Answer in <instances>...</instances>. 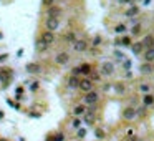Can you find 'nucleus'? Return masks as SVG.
<instances>
[{
  "label": "nucleus",
  "instance_id": "f257e3e1",
  "mask_svg": "<svg viewBox=\"0 0 154 141\" xmlns=\"http://www.w3.org/2000/svg\"><path fill=\"white\" fill-rule=\"evenodd\" d=\"M98 100H99V93H98V91H94V90L88 91L86 95H85V103H86V105H90V106L96 105Z\"/></svg>",
  "mask_w": 154,
  "mask_h": 141
},
{
  "label": "nucleus",
  "instance_id": "f03ea898",
  "mask_svg": "<svg viewBox=\"0 0 154 141\" xmlns=\"http://www.w3.org/2000/svg\"><path fill=\"white\" fill-rule=\"evenodd\" d=\"M45 27H46V30L48 32H55V30H58V27H60V20L58 18H46V22H45Z\"/></svg>",
  "mask_w": 154,
  "mask_h": 141
},
{
  "label": "nucleus",
  "instance_id": "7ed1b4c3",
  "mask_svg": "<svg viewBox=\"0 0 154 141\" xmlns=\"http://www.w3.org/2000/svg\"><path fill=\"white\" fill-rule=\"evenodd\" d=\"M68 61H70L68 51H60V53L55 56V63H57V65H66Z\"/></svg>",
  "mask_w": 154,
  "mask_h": 141
},
{
  "label": "nucleus",
  "instance_id": "20e7f679",
  "mask_svg": "<svg viewBox=\"0 0 154 141\" xmlns=\"http://www.w3.org/2000/svg\"><path fill=\"white\" fill-rule=\"evenodd\" d=\"M41 42H43V43H45V45H48L50 47L51 43H53V42H55V33H53V32H43V33H41V38H40Z\"/></svg>",
  "mask_w": 154,
  "mask_h": 141
},
{
  "label": "nucleus",
  "instance_id": "39448f33",
  "mask_svg": "<svg viewBox=\"0 0 154 141\" xmlns=\"http://www.w3.org/2000/svg\"><path fill=\"white\" fill-rule=\"evenodd\" d=\"M101 73L106 75V76L113 75L114 73V63H111V61H104V63L101 65Z\"/></svg>",
  "mask_w": 154,
  "mask_h": 141
},
{
  "label": "nucleus",
  "instance_id": "423d86ee",
  "mask_svg": "<svg viewBox=\"0 0 154 141\" xmlns=\"http://www.w3.org/2000/svg\"><path fill=\"white\" fill-rule=\"evenodd\" d=\"M73 48H75V51H78V53H83V51L88 50V42L86 40H76L73 43Z\"/></svg>",
  "mask_w": 154,
  "mask_h": 141
},
{
  "label": "nucleus",
  "instance_id": "0eeeda50",
  "mask_svg": "<svg viewBox=\"0 0 154 141\" xmlns=\"http://www.w3.org/2000/svg\"><path fill=\"white\" fill-rule=\"evenodd\" d=\"M81 91H85V93H88V91L93 90V81L90 80V78H85V80H80V86H78Z\"/></svg>",
  "mask_w": 154,
  "mask_h": 141
},
{
  "label": "nucleus",
  "instance_id": "6e6552de",
  "mask_svg": "<svg viewBox=\"0 0 154 141\" xmlns=\"http://www.w3.org/2000/svg\"><path fill=\"white\" fill-rule=\"evenodd\" d=\"M134 116H136V110H134L133 106H128V108L123 110V118L124 120H134Z\"/></svg>",
  "mask_w": 154,
  "mask_h": 141
},
{
  "label": "nucleus",
  "instance_id": "1a4fd4ad",
  "mask_svg": "<svg viewBox=\"0 0 154 141\" xmlns=\"http://www.w3.org/2000/svg\"><path fill=\"white\" fill-rule=\"evenodd\" d=\"M60 13H62V8H60V7H55V5L48 7V17H50V18H58Z\"/></svg>",
  "mask_w": 154,
  "mask_h": 141
},
{
  "label": "nucleus",
  "instance_id": "9d476101",
  "mask_svg": "<svg viewBox=\"0 0 154 141\" xmlns=\"http://www.w3.org/2000/svg\"><path fill=\"white\" fill-rule=\"evenodd\" d=\"M139 71L143 73V75H149V73H153L154 71V66H153V63H143V65L139 66Z\"/></svg>",
  "mask_w": 154,
  "mask_h": 141
},
{
  "label": "nucleus",
  "instance_id": "9b49d317",
  "mask_svg": "<svg viewBox=\"0 0 154 141\" xmlns=\"http://www.w3.org/2000/svg\"><path fill=\"white\" fill-rule=\"evenodd\" d=\"M27 71L32 73V75H36V73L41 71V66L38 65V63H28V65H27Z\"/></svg>",
  "mask_w": 154,
  "mask_h": 141
},
{
  "label": "nucleus",
  "instance_id": "f8f14e48",
  "mask_svg": "<svg viewBox=\"0 0 154 141\" xmlns=\"http://www.w3.org/2000/svg\"><path fill=\"white\" fill-rule=\"evenodd\" d=\"M80 71H81V75H91L93 71V66L90 65V63H83V65H80Z\"/></svg>",
  "mask_w": 154,
  "mask_h": 141
},
{
  "label": "nucleus",
  "instance_id": "ddd939ff",
  "mask_svg": "<svg viewBox=\"0 0 154 141\" xmlns=\"http://www.w3.org/2000/svg\"><path fill=\"white\" fill-rule=\"evenodd\" d=\"M85 113H86V106L85 105H76L73 108V115L75 116H81V115H85Z\"/></svg>",
  "mask_w": 154,
  "mask_h": 141
},
{
  "label": "nucleus",
  "instance_id": "4468645a",
  "mask_svg": "<svg viewBox=\"0 0 154 141\" xmlns=\"http://www.w3.org/2000/svg\"><path fill=\"white\" fill-rule=\"evenodd\" d=\"M153 42H154V37L153 35H146L143 38V47H146V48H153Z\"/></svg>",
  "mask_w": 154,
  "mask_h": 141
},
{
  "label": "nucleus",
  "instance_id": "2eb2a0df",
  "mask_svg": "<svg viewBox=\"0 0 154 141\" xmlns=\"http://www.w3.org/2000/svg\"><path fill=\"white\" fill-rule=\"evenodd\" d=\"M68 86H70V88H78V86H80V78L71 75L68 78Z\"/></svg>",
  "mask_w": 154,
  "mask_h": 141
},
{
  "label": "nucleus",
  "instance_id": "dca6fc26",
  "mask_svg": "<svg viewBox=\"0 0 154 141\" xmlns=\"http://www.w3.org/2000/svg\"><path fill=\"white\" fill-rule=\"evenodd\" d=\"M113 90H114V93H118V95H124V93H126V86H124L123 83H114Z\"/></svg>",
  "mask_w": 154,
  "mask_h": 141
},
{
  "label": "nucleus",
  "instance_id": "f3484780",
  "mask_svg": "<svg viewBox=\"0 0 154 141\" xmlns=\"http://www.w3.org/2000/svg\"><path fill=\"white\" fill-rule=\"evenodd\" d=\"M144 60L148 61V63H153L154 61V48H148L146 53H144Z\"/></svg>",
  "mask_w": 154,
  "mask_h": 141
},
{
  "label": "nucleus",
  "instance_id": "a211bd4d",
  "mask_svg": "<svg viewBox=\"0 0 154 141\" xmlns=\"http://www.w3.org/2000/svg\"><path fill=\"white\" fill-rule=\"evenodd\" d=\"M143 103H144V106H153L154 105V96L151 95V93H146L144 98H143Z\"/></svg>",
  "mask_w": 154,
  "mask_h": 141
},
{
  "label": "nucleus",
  "instance_id": "6ab92c4d",
  "mask_svg": "<svg viewBox=\"0 0 154 141\" xmlns=\"http://www.w3.org/2000/svg\"><path fill=\"white\" fill-rule=\"evenodd\" d=\"M143 43H141V42H136V43H133V45H131V50H133V53L134 55H139V53H141V51H143Z\"/></svg>",
  "mask_w": 154,
  "mask_h": 141
},
{
  "label": "nucleus",
  "instance_id": "aec40b11",
  "mask_svg": "<svg viewBox=\"0 0 154 141\" xmlns=\"http://www.w3.org/2000/svg\"><path fill=\"white\" fill-rule=\"evenodd\" d=\"M119 45H123V47H131V45H133V40H131V37H123V38H119Z\"/></svg>",
  "mask_w": 154,
  "mask_h": 141
},
{
  "label": "nucleus",
  "instance_id": "412c9836",
  "mask_svg": "<svg viewBox=\"0 0 154 141\" xmlns=\"http://www.w3.org/2000/svg\"><path fill=\"white\" fill-rule=\"evenodd\" d=\"M65 42H68V43H75V42H76V35H75V32H68L66 35H65Z\"/></svg>",
  "mask_w": 154,
  "mask_h": 141
},
{
  "label": "nucleus",
  "instance_id": "4be33fe9",
  "mask_svg": "<svg viewBox=\"0 0 154 141\" xmlns=\"http://www.w3.org/2000/svg\"><path fill=\"white\" fill-rule=\"evenodd\" d=\"M85 123H86V125H93V123H94V116H93L91 111H90V113H85Z\"/></svg>",
  "mask_w": 154,
  "mask_h": 141
},
{
  "label": "nucleus",
  "instance_id": "5701e85b",
  "mask_svg": "<svg viewBox=\"0 0 154 141\" xmlns=\"http://www.w3.org/2000/svg\"><path fill=\"white\" fill-rule=\"evenodd\" d=\"M126 30H128V28H126V25H124V23H119V25L114 27V33H124Z\"/></svg>",
  "mask_w": 154,
  "mask_h": 141
},
{
  "label": "nucleus",
  "instance_id": "b1692460",
  "mask_svg": "<svg viewBox=\"0 0 154 141\" xmlns=\"http://www.w3.org/2000/svg\"><path fill=\"white\" fill-rule=\"evenodd\" d=\"M138 12H139L138 7H131V8L126 12V17H134V15H138Z\"/></svg>",
  "mask_w": 154,
  "mask_h": 141
},
{
  "label": "nucleus",
  "instance_id": "393cba45",
  "mask_svg": "<svg viewBox=\"0 0 154 141\" xmlns=\"http://www.w3.org/2000/svg\"><path fill=\"white\" fill-rule=\"evenodd\" d=\"M46 48H48V45H45V43H43L41 40L36 42V50H38V51H45Z\"/></svg>",
  "mask_w": 154,
  "mask_h": 141
},
{
  "label": "nucleus",
  "instance_id": "a878e982",
  "mask_svg": "<svg viewBox=\"0 0 154 141\" xmlns=\"http://www.w3.org/2000/svg\"><path fill=\"white\" fill-rule=\"evenodd\" d=\"M91 81H99V73H96V71H91V78H90Z\"/></svg>",
  "mask_w": 154,
  "mask_h": 141
},
{
  "label": "nucleus",
  "instance_id": "bb28decb",
  "mask_svg": "<svg viewBox=\"0 0 154 141\" xmlns=\"http://www.w3.org/2000/svg\"><path fill=\"white\" fill-rule=\"evenodd\" d=\"M99 43H101V37L98 35V37L93 38V47H99Z\"/></svg>",
  "mask_w": 154,
  "mask_h": 141
},
{
  "label": "nucleus",
  "instance_id": "cd10ccee",
  "mask_svg": "<svg viewBox=\"0 0 154 141\" xmlns=\"http://www.w3.org/2000/svg\"><path fill=\"white\" fill-rule=\"evenodd\" d=\"M139 32H141V25H139V23H136V25L133 27V35H138Z\"/></svg>",
  "mask_w": 154,
  "mask_h": 141
},
{
  "label": "nucleus",
  "instance_id": "c85d7f7f",
  "mask_svg": "<svg viewBox=\"0 0 154 141\" xmlns=\"http://www.w3.org/2000/svg\"><path fill=\"white\" fill-rule=\"evenodd\" d=\"M139 90L143 91V93H148V91H149V85H146V83H143V85H139Z\"/></svg>",
  "mask_w": 154,
  "mask_h": 141
},
{
  "label": "nucleus",
  "instance_id": "c756f323",
  "mask_svg": "<svg viewBox=\"0 0 154 141\" xmlns=\"http://www.w3.org/2000/svg\"><path fill=\"white\" fill-rule=\"evenodd\" d=\"M76 135H78V138H85V135H86V130H83V128H80Z\"/></svg>",
  "mask_w": 154,
  "mask_h": 141
},
{
  "label": "nucleus",
  "instance_id": "7c9ffc66",
  "mask_svg": "<svg viewBox=\"0 0 154 141\" xmlns=\"http://www.w3.org/2000/svg\"><path fill=\"white\" fill-rule=\"evenodd\" d=\"M71 75H73V76L81 75V71H80V66H76V68H73V70H71Z\"/></svg>",
  "mask_w": 154,
  "mask_h": 141
},
{
  "label": "nucleus",
  "instance_id": "2f4dec72",
  "mask_svg": "<svg viewBox=\"0 0 154 141\" xmlns=\"http://www.w3.org/2000/svg\"><path fill=\"white\" fill-rule=\"evenodd\" d=\"M53 2H55V0H41V4H43L45 7H51L53 5Z\"/></svg>",
  "mask_w": 154,
  "mask_h": 141
},
{
  "label": "nucleus",
  "instance_id": "473e14b6",
  "mask_svg": "<svg viewBox=\"0 0 154 141\" xmlns=\"http://www.w3.org/2000/svg\"><path fill=\"white\" fill-rule=\"evenodd\" d=\"M114 56H116L118 60H124V55H123V53H121V51H118V50L114 51Z\"/></svg>",
  "mask_w": 154,
  "mask_h": 141
},
{
  "label": "nucleus",
  "instance_id": "72a5a7b5",
  "mask_svg": "<svg viewBox=\"0 0 154 141\" xmlns=\"http://www.w3.org/2000/svg\"><path fill=\"white\" fill-rule=\"evenodd\" d=\"M94 133H96V138H104V131L103 130H96Z\"/></svg>",
  "mask_w": 154,
  "mask_h": 141
},
{
  "label": "nucleus",
  "instance_id": "f704fd0d",
  "mask_svg": "<svg viewBox=\"0 0 154 141\" xmlns=\"http://www.w3.org/2000/svg\"><path fill=\"white\" fill-rule=\"evenodd\" d=\"M123 65H124V68H126V70H129V68H131V61H129V60H124Z\"/></svg>",
  "mask_w": 154,
  "mask_h": 141
},
{
  "label": "nucleus",
  "instance_id": "c9c22d12",
  "mask_svg": "<svg viewBox=\"0 0 154 141\" xmlns=\"http://www.w3.org/2000/svg\"><path fill=\"white\" fill-rule=\"evenodd\" d=\"M80 125H81L80 120H73V126H75V128H80Z\"/></svg>",
  "mask_w": 154,
  "mask_h": 141
},
{
  "label": "nucleus",
  "instance_id": "e433bc0d",
  "mask_svg": "<svg viewBox=\"0 0 154 141\" xmlns=\"http://www.w3.org/2000/svg\"><path fill=\"white\" fill-rule=\"evenodd\" d=\"M2 118H4V113H2V111H0V120H2Z\"/></svg>",
  "mask_w": 154,
  "mask_h": 141
},
{
  "label": "nucleus",
  "instance_id": "4c0bfd02",
  "mask_svg": "<svg viewBox=\"0 0 154 141\" xmlns=\"http://www.w3.org/2000/svg\"><path fill=\"white\" fill-rule=\"evenodd\" d=\"M149 2H151V0H144V4H149Z\"/></svg>",
  "mask_w": 154,
  "mask_h": 141
},
{
  "label": "nucleus",
  "instance_id": "58836bf2",
  "mask_svg": "<svg viewBox=\"0 0 154 141\" xmlns=\"http://www.w3.org/2000/svg\"><path fill=\"white\" fill-rule=\"evenodd\" d=\"M0 141H8V140H5V138H4V140H0Z\"/></svg>",
  "mask_w": 154,
  "mask_h": 141
},
{
  "label": "nucleus",
  "instance_id": "ea45409f",
  "mask_svg": "<svg viewBox=\"0 0 154 141\" xmlns=\"http://www.w3.org/2000/svg\"><path fill=\"white\" fill-rule=\"evenodd\" d=\"M153 48H154V42H153Z\"/></svg>",
  "mask_w": 154,
  "mask_h": 141
}]
</instances>
